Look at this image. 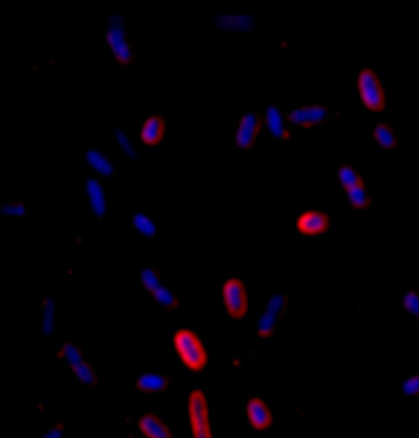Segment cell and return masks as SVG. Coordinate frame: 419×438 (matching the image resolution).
I'll list each match as a JSON object with an SVG mask.
<instances>
[{
  "label": "cell",
  "mask_w": 419,
  "mask_h": 438,
  "mask_svg": "<svg viewBox=\"0 0 419 438\" xmlns=\"http://www.w3.org/2000/svg\"><path fill=\"white\" fill-rule=\"evenodd\" d=\"M261 129V118L256 112L248 113L243 116L237 133L236 142L243 149L253 148Z\"/></svg>",
  "instance_id": "6"
},
{
  "label": "cell",
  "mask_w": 419,
  "mask_h": 438,
  "mask_svg": "<svg viewBox=\"0 0 419 438\" xmlns=\"http://www.w3.org/2000/svg\"><path fill=\"white\" fill-rule=\"evenodd\" d=\"M286 304V297L284 295H275L274 298L271 299V302L268 303L267 312L278 316L280 313L283 312Z\"/></svg>",
  "instance_id": "29"
},
{
  "label": "cell",
  "mask_w": 419,
  "mask_h": 438,
  "mask_svg": "<svg viewBox=\"0 0 419 438\" xmlns=\"http://www.w3.org/2000/svg\"><path fill=\"white\" fill-rule=\"evenodd\" d=\"M374 137L381 147L393 149L396 147L397 137L391 127L386 124H378L374 131Z\"/></svg>",
  "instance_id": "17"
},
{
  "label": "cell",
  "mask_w": 419,
  "mask_h": 438,
  "mask_svg": "<svg viewBox=\"0 0 419 438\" xmlns=\"http://www.w3.org/2000/svg\"><path fill=\"white\" fill-rule=\"evenodd\" d=\"M327 118V109L320 107V105L295 110L289 116V120L291 123L295 125L305 128L318 125Z\"/></svg>",
  "instance_id": "9"
},
{
  "label": "cell",
  "mask_w": 419,
  "mask_h": 438,
  "mask_svg": "<svg viewBox=\"0 0 419 438\" xmlns=\"http://www.w3.org/2000/svg\"><path fill=\"white\" fill-rule=\"evenodd\" d=\"M174 345L180 359L189 370L200 371L206 367V350L194 332L185 328L178 331L174 335Z\"/></svg>",
  "instance_id": "2"
},
{
  "label": "cell",
  "mask_w": 419,
  "mask_h": 438,
  "mask_svg": "<svg viewBox=\"0 0 419 438\" xmlns=\"http://www.w3.org/2000/svg\"><path fill=\"white\" fill-rule=\"evenodd\" d=\"M165 122L159 116H152L145 120L141 131V138L148 146L158 145L162 140Z\"/></svg>",
  "instance_id": "13"
},
{
  "label": "cell",
  "mask_w": 419,
  "mask_h": 438,
  "mask_svg": "<svg viewBox=\"0 0 419 438\" xmlns=\"http://www.w3.org/2000/svg\"><path fill=\"white\" fill-rule=\"evenodd\" d=\"M225 308L229 315L239 319L245 317L248 309L247 295L245 284L237 279L228 280L224 288Z\"/></svg>",
  "instance_id": "5"
},
{
  "label": "cell",
  "mask_w": 419,
  "mask_h": 438,
  "mask_svg": "<svg viewBox=\"0 0 419 438\" xmlns=\"http://www.w3.org/2000/svg\"><path fill=\"white\" fill-rule=\"evenodd\" d=\"M330 228V218L320 211H308L298 220V229L306 236L320 235Z\"/></svg>",
  "instance_id": "8"
},
{
  "label": "cell",
  "mask_w": 419,
  "mask_h": 438,
  "mask_svg": "<svg viewBox=\"0 0 419 438\" xmlns=\"http://www.w3.org/2000/svg\"><path fill=\"white\" fill-rule=\"evenodd\" d=\"M85 157L87 166L99 174L100 176L110 177L114 174V164L109 159V157L100 148H87L85 152Z\"/></svg>",
  "instance_id": "11"
},
{
  "label": "cell",
  "mask_w": 419,
  "mask_h": 438,
  "mask_svg": "<svg viewBox=\"0 0 419 438\" xmlns=\"http://www.w3.org/2000/svg\"><path fill=\"white\" fill-rule=\"evenodd\" d=\"M170 382L164 375L146 374L136 382V387L141 392L162 393L169 389Z\"/></svg>",
  "instance_id": "14"
},
{
  "label": "cell",
  "mask_w": 419,
  "mask_h": 438,
  "mask_svg": "<svg viewBox=\"0 0 419 438\" xmlns=\"http://www.w3.org/2000/svg\"><path fill=\"white\" fill-rule=\"evenodd\" d=\"M85 189L91 209L97 217H102L105 211V198L103 187L96 177H87Z\"/></svg>",
  "instance_id": "12"
},
{
  "label": "cell",
  "mask_w": 419,
  "mask_h": 438,
  "mask_svg": "<svg viewBox=\"0 0 419 438\" xmlns=\"http://www.w3.org/2000/svg\"><path fill=\"white\" fill-rule=\"evenodd\" d=\"M402 389L407 395L419 396V374L408 378Z\"/></svg>",
  "instance_id": "30"
},
{
  "label": "cell",
  "mask_w": 419,
  "mask_h": 438,
  "mask_svg": "<svg viewBox=\"0 0 419 438\" xmlns=\"http://www.w3.org/2000/svg\"><path fill=\"white\" fill-rule=\"evenodd\" d=\"M153 295L156 301L164 308L173 309L178 306V301L174 295L165 287H160L153 292Z\"/></svg>",
  "instance_id": "22"
},
{
  "label": "cell",
  "mask_w": 419,
  "mask_h": 438,
  "mask_svg": "<svg viewBox=\"0 0 419 438\" xmlns=\"http://www.w3.org/2000/svg\"><path fill=\"white\" fill-rule=\"evenodd\" d=\"M350 200L354 207L358 209H364L370 206V200L369 195L364 188V184L358 186V187L350 189L348 191Z\"/></svg>",
  "instance_id": "21"
},
{
  "label": "cell",
  "mask_w": 419,
  "mask_h": 438,
  "mask_svg": "<svg viewBox=\"0 0 419 438\" xmlns=\"http://www.w3.org/2000/svg\"><path fill=\"white\" fill-rule=\"evenodd\" d=\"M189 414L193 438H213L205 394L195 389L189 397Z\"/></svg>",
  "instance_id": "3"
},
{
  "label": "cell",
  "mask_w": 419,
  "mask_h": 438,
  "mask_svg": "<svg viewBox=\"0 0 419 438\" xmlns=\"http://www.w3.org/2000/svg\"><path fill=\"white\" fill-rule=\"evenodd\" d=\"M142 281H143L145 288L149 291L154 292L158 288L162 287L158 273L152 269L144 270L142 272Z\"/></svg>",
  "instance_id": "26"
},
{
  "label": "cell",
  "mask_w": 419,
  "mask_h": 438,
  "mask_svg": "<svg viewBox=\"0 0 419 438\" xmlns=\"http://www.w3.org/2000/svg\"><path fill=\"white\" fill-rule=\"evenodd\" d=\"M54 303L53 299H47L42 313V328L45 333H50L53 328Z\"/></svg>",
  "instance_id": "24"
},
{
  "label": "cell",
  "mask_w": 419,
  "mask_h": 438,
  "mask_svg": "<svg viewBox=\"0 0 419 438\" xmlns=\"http://www.w3.org/2000/svg\"><path fill=\"white\" fill-rule=\"evenodd\" d=\"M247 417L250 426L257 430L268 429L273 422L271 408L260 398H253L248 401Z\"/></svg>",
  "instance_id": "7"
},
{
  "label": "cell",
  "mask_w": 419,
  "mask_h": 438,
  "mask_svg": "<svg viewBox=\"0 0 419 438\" xmlns=\"http://www.w3.org/2000/svg\"><path fill=\"white\" fill-rule=\"evenodd\" d=\"M132 224L135 229L142 235L147 237H154L157 234V225L151 218L144 213L135 214L132 218Z\"/></svg>",
  "instance_id": "18"
},
{
  "label": "cell",
  "mask_w": 419,
  "mask_h": 438,
  "mask_svg": "<svg viewBox=\"0 0 419 438\" xmlns=\"http://www.w3.org/2000/svg\"><path fill=\"white\" fill-rule=\"evenodd\" d=\"M62 353L70 364L71 367L76 366V365L82 362L83 353L78 349V347L71 344V343H65L62 349Z\"/></svg>",
  "instance_id": "25"
},
{
  "label": "cell",
  "mask_w": 419,
  "mask_h": 438,
  "mask_svg": "<svg viewBox=\"0 0 419 438\" xmlns=\"http://www.w3.org/2000/svg\"><path fill=\"white\" fill-rule=\"evenodd\" d=\"M105 42L112 57L119 64H129L132 60V46L129 41L125 17L116 14L109 17L105 29Z\"/></svg>",
  "instance_id": "1"
},
{
  "label": "cell",
  "mask_w": 419,
  "mask_h": 438,
  "mask_svg": "<svg viewBox=\"0 0 419 438\" xmlns=\"http://www.w3.org/2000/svg\"><path fill=\"white\" fill-rule=\"evenodd\" d=\"M72 371L76 378L81 381L83 385L89 387H96L98 385V378L93 367L85 360H83L74 367H71Z\"/></svg>",
  "instance_id": "16"
},
{
  "label": "cell",
  "mask_w": 419,
  "mask_h": 438,
  "mask_svg": "<svg viewBox=\"0 0 419 438\" xmlns=\"http://www.w3.org/2000/svg\"><path fill=\"white\" fill-rule=\"evenodd\" d=\"M359 89L364 104L373 112H381L385 107L384 87L373 71L364 69L359 76Z\"/></svg>",
  "instance_id": "4"
},
{
  "label": "cell",
  "mask_w": 419,
  "mask_h": 438,
  "mask_svg": "<svg viewBox=\"0 0 419 438\" xmlns=\"http://www.w3.org/2000/svg\"><path fill=\"white\" fill-rule=\"evenodd\" d=\"M277 322V316L271 313H264L259 322V334L261 337L268 338L274 333Z\"/></svg>",
  "instance_id": "23"
},
{
  "label": "cell",
  "mask_w": 419,
  "mask_h": 438,
  "mask_svg": "<svg viewBox=\"0 0 419 438\" xmlns=\"http://www.w3.org/2000/svg\"><path fill=\"white\" fill-rule=\"evenodd\" d=\"M404 306L411 315L419 317V294L417 292H408L404 298Z\"/></svg>",
  "instance_id": "28"
},
{
  "label": "cell",
  "mask_w": 419,
  "mask_h": 438,
  "mask_svg": "<svg viewBox=\"0 0 419 438\" xmlns=\"http://www.w3.org/2000/svg\"><path fill=\"white\" fill-rule=\"evenodd\" d=\"M339 178L347 191L364 184L362 177L350 166H344L341 168L339 171Z\"/></svg>",
  "instance_id": "20"
},
{
  "label": "cell",
  "mask_w": 419,
  "mask_h": 438,
  "mask_svg": "<svg viewBox=\"0 0 419 438\" xmlns=\"http://www.w3.org/2000/svg\"><path fill=\"white\" fill-rule=\"evenodd\" d=\"M267 123L269 130L276 138L287 139L290 137V132L283 121V115L280 109L271 105L268 108Z\"/></svg>",
  "instance_id": "15"
},
{
  "label": "cell",
  "mask_w": 419,
  "mask_h": 438,
  "mask_svg": "<svg viewBox=\"0 0 419 438\" xmlns=\"http://www.w3.org/2000/svg\"><path fill=\"white\" fill-rule=\"evenodd\" d=\"M65 426L58 424L49 430L43 438H64Z\"/></svg>",
  "instance_id": "31"
},
{
  "label": "cell",
  "mask_w": 419,
  "mask_h": 438,
  "mask_svg": "<svg viewBox=\"0 0 419 438\" xmlns=\"http://www.w3.org/2000/svg\"><path fill=\"white\" fill-rule=\"evenodd\" d=\"M1 213L6 216L23 217L26 214V207L21 202H12L3 204L1 207Z\"/></svg>",
  "instance_id": "27"
},
{
  "label": "cell",
  "mask_w": 419,
  "mask_h": 438,
  "mask_svg": "<svg viewBox=\"0 0 419 438\" xmlns=\"http://www.w3.org/2000/svg\"><path fill=\"white\" fill-rule=\"evenodd\" d=\"M114 137L117 143L121 148L123 153L128 157L130 159H136L137 158V150L136 147L131 141V139L128 134L125 130L121 129H116L114 131Z\"/></svg>",
  "instance_id": "19"
},
{
  "label": "cell",
  "mask_w": 419,
  "mask_h": 438,
  "mask_svg": "<svg viewBox=\"0 0 419 438\" xmlns=\"http://www.w3.org/2000/svg\"><path fill=\"white\" fill-rule=\"evenodd\" d=\"M141 432L147 438H173L169 426L157 415L148 412L138 421Z\"/></svg>",
  "instance_id": "10"
}]
</instances>
